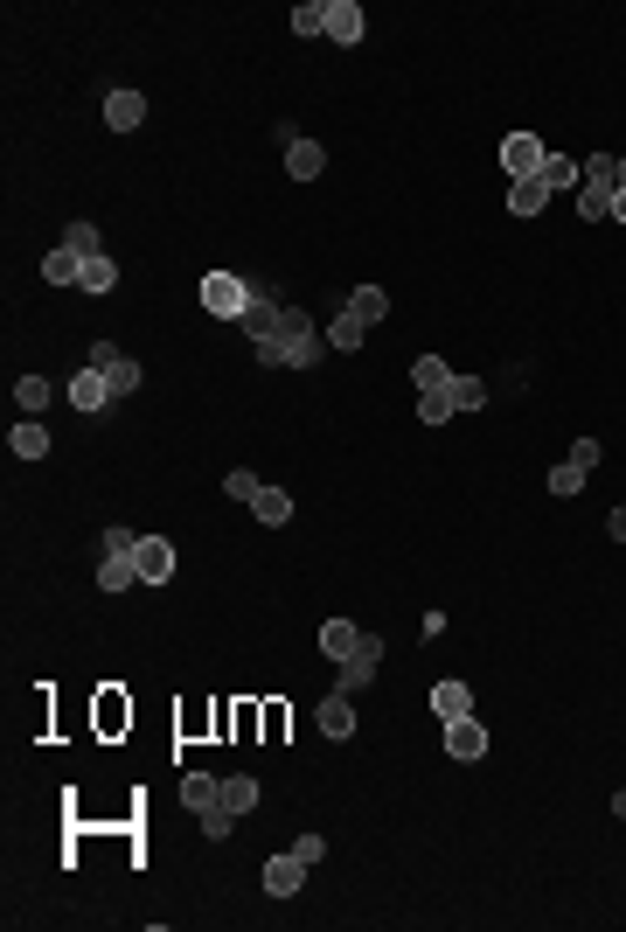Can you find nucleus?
Instances as JSON below:
<instances>
[{
	"instance_id": "obj_1",
	"label": "nucleus",
	"mask_w": 626,
	"mask_h": 932,
	"mask_svg": "<svg viewBox=\"0 0 626 932\" xmlns=\"http://www.w3.org/2000/svg\"><path fill=\"white\" fill-rule=\"evenodd\" d=\"M202 307L216 313V320H244V313H251V286H244L237 272H209V279H202Z\"/></svg>"
},
{
	"instance_id": "obj_2",
	"label": "nucleus",
	"mask_w": 626,
	"mask_h": 932,
	"mask_svg": "<svg viewBox=\"0 0 626 932\" xmlns=\"http://www.w3.org/2000/svg\"><path fill=\"white\" fill-rule=\"evenodd\" d=\"M543 160H550V147H543L536 133H508V140H501V167H508V181H536V174H543Z\"/></svg>"
},
{
	"instance_id": "obj_3",
	"label": "nucleus",
	"mask_w": 626,
	"mask_h": 932,
	"mask_svg": "<svg viewBox=\"0 0 626 932\" xmlns=\"http://www.w3.org/2000/svg\"><path fill=\"white\" fill-rule=\"evenodd\" d=\"M91 369L112 383V397H133V390H140V362H126L112 341H98V348H91Z\"/></svg>"
},
{
	"instance_id": "obj_4",
	"label": "nucleus",
	"mask_w": 626,
	"mask_h": 932,
	"mask_svg": "<svg viewBox=\"0 0 626 932\" xmlns=\"http://www.w3.org/2000/svg\"><path fill=\"white\" fill-rule=\"evenodd\" d=\"M376 668H383V640L369 633V640H362V654H348V661H341V682H334V689H341V696H355V689H369V682H376Z\"/></svg>"
},
{
	"instance_id": "obj_5",
	"label": "nucleus",
	"mask_w": 626,
	"mask_h": 932,
	"mask_svg": "<svg viewBox=\"0 0 626 932\" xmlns=\"http://www.w3.org/2000/svg\"><path fill=\"white\" fill-rule=\"evenodd\" d=\"M133 564H140V585H167V578H174V543H167V536H140Z\"/></svg>"
},
{
	"instance_id": "obj_6",
	"label": "nucleus",
	"mask_w": 626,
	"mask_h": 932,
	"mask_svg": "<svg viewBox=\"0 0 626 932\" xmlns=\"http://www.w3.org/2000/svg\"><path fill=\"white\" fill-rule=\"evenodd\" d=\"M70 404H77V411H112L119 397H112V383H105V376H98V369L84 362V369L70 376Z\"/></svg>"
},
{
	"instance_id": "obj_7",
	"label": "nucleus",
	"mask_w": 626,
	"mask_h": 932,
	"mask_svg": "<svg viewBox=\"0 0 626 932\" xmlns=\"http://www.w3.org/2000/svg\"><path fill=\"white\" fill-rule=\"evenodd\" d=\"M313 724H320V738H334V745H341V738H355V703H348V696L334 689V696H320Z\"/></svg>"
},
{
	"instance_id": "obj_8",
	"label": "nucleus",
	"mask_w": 626,
	"mask_h": 932,
	"mask_svg": "<svg viewBox=\"0 0 626 932\" xmlns=\"http://www.w3.org/2000/svg\"><path fill=\"white\" fill-rule=\"evenodd\" d=\"M307 870H313V863H300V856L286 849V856H272V863H265V891H272V898H300Z\"/></svg>"
},
{
	"instance_id": "obj_9",
	"label": "nucleus",
	"mask_w": 626,
	"mask_h": 932,
	"mask_svg": "<svg viewBox=\"0 0 626 932\" xmlns=\"http://www.w3.org/2000/svg\"><path fill=\"white\" fill-rule=\"evenodd\" d=\"M279 313H286V307H279V300H272L265 286H251V313H244V334H251V348L279 334Z\"/></svg>"
},
{
	"instance_id": "obj_10",
	"label": "nucleus",
	"mask_w": 626,
	"mask_h": 932,
	"mask_svg": "<svg viewBox=\"0 0 626 932\" xmlns=\"http://www.w3.org/2000/svg\"><path fill=\"white\" fill-rule=\"evenodd\" d=\"M446 752H453L460 766H473V759L487 752V724H480V717H460V724H446Z\"/></svg>"
},
{
	"instance_id": "obj_11",
	"label": "nucleus",
	"mask_w": 626,
	"mask_h": 932,
	"mask_svg": "<svg viewBox=\"0 0 626 932\" xmlns=\"http://www.w3.org/2000/svg\"><path fill=\"white\" fill-rule=\"evenodd\" d=\"M362 28H369V21H362V7H355V0H327V35H334L341 49H355V42H362Z\"/></svg>"
},
{
	"instance_id": "obj_12",
	"label": "nucleus",
	"mask_w": 626,
	"mask_h": 932,
	"mask_svg": "<svg viewBox=\"0 0 626 932\" xmlns=\"http://www.w3.org/2000/svg\"><path fill=\"white\" fill-rule=\"evenodd\" d=\"M320 167H327V147H320V140H307V133L286 140V174H293V181H313Z\"/></svg>"
},
{
	"instance_id": "obj_13",
	"label": "nucleus",
	"mask_w": 626,
	"mask_h": 932,
	"mask_svg": "<svg viewBox=\"0 0 626 932\" xmlns=\"http://www.w3.org/2000/svg\"><path fill=\"white\" fill-rule=\"evenodd\" d=\"M140 119H147V98H140V91H112V98H105V126H112V133H133Z\"/></svg>"
},
{
	"instance_id": "obj_14",
	"label": "nucleus",
	"mask_w": 626,
	"mask_h": 932,
	"mask_svg": "<svg viewBox=\"0 0 626 932\" xmlns=\"http://www.w3.org/2000/svg\"><path fill=\"white\" fill-rule=\"evenodd\" d=\"M362 640H369V633H362V626H348V620H327V626H320V647H327L334 661H348V654H362Z\"/></svg>"
},
{
	"instance_id": "obj_15",
	"label": "nucleus",
	"mask_w": 626,
	"mask_h": 932,
	"mask_svg": "<svg viewBox=\"0 0 626 932\" xmlns=\"http://www.w3.org/2000/svg\"><path fill=\"white\" fill-rule=\"evenodd\" d=\"M432 710H439L446 724H460V717H473V689L467 682H439V689H432Z\"/></svg>"
},
{
	"instance_id": "obj_16",
	"label": "nucleus",
	"mask_w": 626,
	"mask_h": 932,
	"mask_svg": "<svg viewBox=\"0 0 626 932\" xmlns=\"http://www.w3.org/2000/svg\"><path fill=\"white\" fill-rule=\"evenodd\" d=\"M348 313H355L362 327H376V320L390 313V293H383V286H355V293H348Z\"/></svg>"
},
{
	"instance_id": "obj_17",
	"label": "nucleus",
	"mask_w": 626,
	"mask_h": 932,
	"mask_svg": "<svg viewBox=\"0 0 626 932\" xmlns=\"http://www.w3.org/2000/svg\"><path fill=\"white\" fill-rule=\"evenodd\" d=\"M42 279H49V286H77V279H84V258L63 244V251H49V258H42Z\"/></svg>"
},
{
	"instance_id": "obj_18",
	"label": "nucleus",
	"mask_w": 626,
	"mask_h": 932,
	"mask_svg": "<svg viewBox=\"0 0 626 932\" xmlns=\"http://www.w3.org/2000/svg\"><path fill=\"white\" fill-rule=\"evenodd\" d=\"M411 383H418V397H432V390H453V369H446L439 355H418V362H411Z\"/></svg>"
},
{
	"instance_id": "obj_19",
	"label": "nucleus",
	"mask_w": 626,
	"mask_h": 932,
	"mask_svg": "<svg viewBox=\"0 0 626 932\" xmlns=\"http://www.w3.org/2000/svg\"><path fill=\"white\" fill-rule=\"evenodd\" d=\"M7 446H14V460H42V453H49V432H42L35 418H21V425L7 432Z\"/></svg>"
},
{
	"instance_id": "obj_20",
	"label": "nucleus",
	"mask_w": 626,
	"mask_h": 932,
	"mask_svg": "<svg viewBox=\"0 0 626 932\" xmlns=\"http://www.w3.org/2000/svg\"><path fill=\"white\" fill-rule=\"evenodd\" d=\"M251 515H258L265 529H279V522H293V494H286V487H265V494L251 501Z\"/></svg>"
},
{
	"instance_id": "obj_21",
	"label": "nucleus",
	"mask_w": 626,
	"mask_h": 932,
	"mask_svg": "<svg viewBox=\"0 0 626 932\" xmlns=\"http://www.w3.org/2000/svg\"><path fill=\"white\" fill-rule=\"evenodd\" d=\"M126 724H133V703H126L119 689H105V696H98V731H105V738H119Z\"/></svg>"
},
{
	"instance_id": "obj_22",
	"label": "nucleus",
	"mask_w": 626,
	"mask_h": 932,
	"mask_svg": "<svg viewBox=\"0 0 626 932\" xmlns=\"http://www.w3.org/2000/svg\"><path fill=\"white\" fill-rule=\"evenodd\" d=\"M536 181H543V188L557 195V188H571V181H585V160H571V154H550V160H543V174H536Z\"/></svg>"
},
{
	"instance_id": "obj_23",
	"label": "nucleus",
	"mask_w": 626,
	"mask_h": 932,
	"mask_svg": "<svg viewBox=\"0 0 626 932\" xmlns=\"http://www.w3.org/2000/svg\"><path fill=\"white\" fill-rule=\"evenodd\" d=\"M216 800H223V779H209V773H188V779H181V807H195V814H202V807H216Z\"/></svg>"
},
{
	"instance_id": "obj_24",
	"label": "nucleus",
	"mask_w": 626,
	"mask_h": 932,
	"mask_svg": "<svg viewBox=\"0 0 626 932\" xmlns=\"http://www.w3.org/2000/svg\"><path fill=\"white\" fill-rule=\"evenodd\" d=\"M119 286V265L98 251V258H84V279H77V293H112Z\"/></svg>"
},
{
	"instance_id": "obj_25",
	"label": "nucleus",
	"mask_w": 626,
	"mask_h": 932,
	"mask_svg": "<svg viewBox=\"0 0 626 932\" xmlns=\"http://www.w3.org/2000/svg\"><path fill=\"white\" fill-rule=\"evenodd\" d=\"M327 348H341V355H355V348H362V320H355L348 307L327 320Z\"/></svg>"
},
{
	"instance_id": "obj_26",
	"label": "nucleus",
	"mask_w": 626,
	"mask_h": 932,
	"mask_svg": "<svg viewBox=\"0 0 626 932\" xmlns=\"http://www.w3.org/2000/svg\"><path fill=\"white\" fill-rule=\"evenodd\" d=\"M98 585H105V592H126V585H140V564H133V557H105V564H98Z\"/></svg>"
},
{
	"instance_id": "obj_27",
	"label": "nucleus",
	"mask_w": 626,
	"mask_h": 932,
	"mask_svg": "<svg viewBox=\"0 0 626 932\" xmlns=\"http://www.w3.org/2000/svg\"><path fill=\"white\" fill-rule=\"evenodd\" d=\"M223 807L251 814V807H258V779H251V773H230V779H223Z\"/></svg>"
},
{
	"instance_id": "obj_28",
	"label": "nucleus",
	"mask_w": 626,
	"mask_h": 932,
	"mask_svg": "<svg viewBox=\"0 0 626 932\" xmlns=\"http://www.w3.org/2000/svg\"><path fill=\"white\" fill-rule=\"evenodd\" d=\"M543 202H550V188H543V181H515V188H508V209H515V216H536Z\"/></svg>"
},
{
	"instance_id": "obj_29",
	"label": "nucleus",
	"mask_w": 626,
	"mask_h": 932,
	"mask_svg": "<svg viewBox=\"0 0 626 932\" xmlns=\"http://www.w3.org/2000/svg\"><path fill=\"white\" fill-rule=\"evenodd\" d=\"M578 216L585 223H606L613 216V188H578Z\"/></svg>"
},
{
	"instance_id": "obj_30",
	"label": "nucleus",
	"mask_w": 626,
	"mask_h": 932,
	"mask_svg": "<svg viewBox=\"0 0 626 932\" xmlns=\"http://www.w3.org/2000/svg\"><path fill=\"white\" fill-rule=\"evenodd\" d=\"M293 35H327V0H307V7H293Z\"/></svg>"
},
{
	"instance_id": "obj_31",
	"label": "nucleus",
	"mask_w": 626,
	"mask_h": 932,
	"mask_svg": "<svg viewBox=\"0 0 626 932\" xmlns=\"http://www.w3.org/2000/svg\"><path fill=\"white\" fill-rule=\"evenodd\" d=\"M63 244H70L77 258H98V251H105V244H98V223H70V230H63Z\"/></svg>"
},
{
	"instance_id": "obj_32",
	"label": "nucleus",
	"mask_w": 626,
	"mask_h": 932,
	"mask_svg": "<svg viewBox=\"0 0 626 932\" xmlns=\"http://www.w3.org/2000/svg\"><path fill=\"white\" fill-rule=\"evenodd\" d=\"M14 404H21V411H42V404H49V376H21V383H14Z\"/></svg>"
},
{
	"instance_id": "obj_33",
	"label": "nucleus",
	"mask_w": 626,
	"mask_h": 932,
	"mask_svg": "<svg viewBox=\"0 0 626 932\" xmlns=\"http://www.w3.org/2000/svg\"><path fill=\"white\" fill-rule=\"evenodd\" d=\"M453 411H460V404H453V390H432V397H418V418H425V425H446Z\"/></svg>"
},
{
	"instance_id": "obj_34",
	"label": "nucleus",
	"mask_w": 626,
	"mask_h": 932,
	"mask_svg": "<svg viewBox=\"0 0 626 932\" xmlns=\"http://www.w3.org/2000/svg\"><path fill=\"white\" fill-rule=\"evenodd\" d=\"M223 494H230V501H244V508H251V501H258V494H265V480H258V473H244V466H237V473H230V480H223Z\"/></svg>"
},
{
	"instance_id": "obj_35",
	"label": "nucleus",
	"mask_w": 626,
	"mask_h": 932,
	"mask_svg": "<svg viewBox=\"0 0 626 932\" xmlns=\"http://www.w3.org/2000/svg\"><path fill=\"white\" fill-rule=\"evenodd\" d=\"M585 480H592V473H585V466H550V494H564V501H571V494H578V487H585Z\"/></svg>"
},
{
	"instance_id": "obj_36",
	"label": "nucleus",
	"mask_w": 626,
	"mask_h": 932,
	"mask_svg": "<svg viewBox=\"0 0 626 932\" xmlns=\"http://www.w3.org/2000/svg\"><path fill=\"white\" fill-rule=\"evenodd\" d=\"M453 404H460V411H480V404H487V383H480V376H453Z\"/></svg>"
},
{
	"instance_id": "obj_37",
	"label": "nucleus",
	"mask_w": 626,
	"mask_h": 932,
	"mask_svg": "<svg viewBox=\"0 0 626 932\" xmlns=\"http://www.w3.org/2000/svg\"><path fill=\"white\" fill-rule=\"evenodd\" d=\"M230 821H237V807H223V800H216V807H202V835H209V842H223V835H230Z\"/></svg>"
},
{
	"instance_id": "obj_38",
	"label": "nucleus",
	"mask_w": 626,
	"mask_h": 932,
	"mask_svg": "<svg viewBox=\"0 0 626 932\" xmlns=\"http://www.w3.org/2000/svg\"><path fill=\"white\" fill-rule=\"evenodd\" d=\"M585 188H613V154H592V160H585Z\"/></svg>"
},
{
	"instance_id": "obj_39",
	"label": "nucleus",
	"mask_w": 626,
	"mask_h": 932,
	"mask_svg": "<svg viewBox=\"0 0 626 932\" xmlns=\"http://www.w3.org/2000/svg\"><path fill=\"white\" fill-rule=\"evenodd\" d=\"M286 738V703H265V745Z\"/></svg>"
},
{
	"instance_id": "obj_40",
	"label": "nucleus",
	"mask_w": 626,
	"mask_h": 932,
	"mask_svg": "<svg viewBox=\"0 0 626 932\" xmlns=\"http://www.w3.org/2000/svg\"><path fill=\"white\" fill-rule=\"evenodd\" d=\"M293 856H300V863H320V856H327V835H300Z\"/></svg>"
},
{
	"instance_id": "obj_41",
	"label": "nucleus",
	"mask_w": 626,
	"mask_h": 932,
	"mask_svg": "<svg viewBox=\"0 0 626 932\" xmlns=\"http://www.w3.org/2000/svg\"><path fill=\"white\" fill-rule=\"evenodd\" d=\"M571 466H585V473H592V466H599V439H578V446H571Z\"/></svg>"
},
{
	"instance_id": "obj_42",
	"label": "nucleus",
	"mask_w": 626,
	"mask_h": 932,
	"mask_svg": "<svg viewBox=\"0 0 626 932\" xmlns=\"http://www.w3.org/2000/svg\"><path fill=\"white\" fill-rule=\"evenodd\" d=\"M606 529H613V543H626V501L613 508V515H606Z\"/></svg>"
},
{
	"instance_id": "obj_43",
	"label": "nucleus",
	"mask_w": 626,
	"mask_h": 932,
	"mask_svg": "<svg viewBox=\"0 0 626 932\" xmlns=\"http://www.w3.org/2000/svg\"><path fill=\"white\" fill-rule=\"evenodd\" d=\"M620 188H626V154L613 160V195H620Z\"/></svg>"
},
{
	"instance_id": "obj_44",
	"label": "nucleus",
	"mask_w": 626,
	"mask_h": 932,
	"mask_svg": "<svg viewBox=\"0 0 626 932\" xmlns=\"http://www.w3.org/2000/svg\"><path fill=\"white\" fill-rule=\"evenodd\" d=\"M613 216H620V223H626V188H620V195H613Z\"/></svg>"
},
{
	"instance_id": "obj_45",
	"label": "nucleus",
	"mask_w": 626,
	"mask_h": 932,
	"mask_svg": "<svg viewBox=\"0 0 626 932\" xmlns=\"http://www.w3.org/2000/svg\"><path fill=\"white\" fill-rule=\"evenodd\" d=\"M613 814H620V821H626V793H613Z\"/></svg>"
}]
</instances>
